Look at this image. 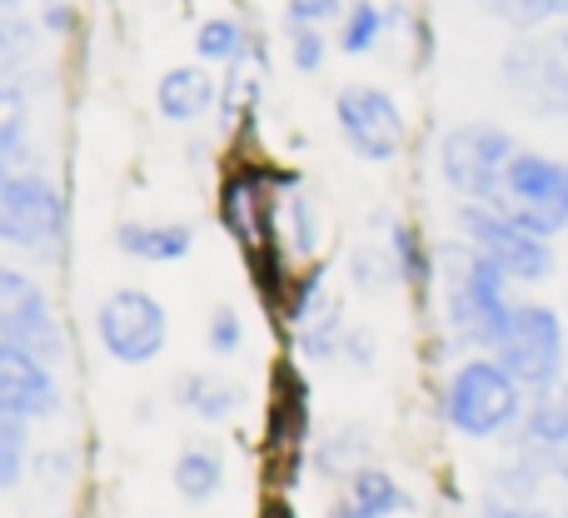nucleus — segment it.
<instances>
[{"label": "nucleus", "instance_id": "obj_23", "mask_svg": "<svg viewBox=\"0 0 568 518\" xmlns=\"http://www.w3.org/2000/svg\"><path fill=\"white\" fill-rule=\"evenodd\" d=\"M255 30L235 16H205L195 26V55L200 65H235L245 50H255Z\"/></svg>", "mask_w": 568, "mask_h": 518}, {"label": "nucleus", "instance_id": "obj_33", "mask_svg": "<svg viewBox=\"0 0 568 518\" xmlns=\"http://www.w3.org/2000/svg\"><path fill=\"white\" fill-rule=\"evenodd\" d=\"M40 294H45V290H40V284L30 280L26 270H16V264L0 260V324L16 319V314L26 309L30 299H40Z\"/></svg>", "mask_w": 568, "mask_h": 518}, {"label": "nucleus", "instance_id": "obj_36", "mask_svg": "<svg viewBox=\"0 0 568 518\" xmlns=\"http://www.w3.org/2000/svg\"><path fill=\"white\" fill-rule=\"evenodd\" d=\"M344 359H354L359 369H369V364H374V334L369 329H349V334H344Z\"/></svg>", "mask_w": 568, "mask_h": 518}, {"label": "nucleus", "instance_id": "obj_7", "mask_svg": "<svg viewBox=\"0 0 568 518\" xmlns=\"http://www.w3.org/2000/svg\"><path fill=\"white\" fill-rule=\"evenodd\" d=\"M454 230L464 245H474L484 260H494L514 284H544L559 270L554 240L524 230L519 220H509L499 205H459L454 210Z\"/></svg>", "mask_w": 568, "mask_h": 518}, {"label": "nucleus", "instance_id": "obj_16", "mask_svg": "<svg viewBox=\"0 0 568 518\" xmlns=\"http://www.w3.org/2000/svg\"><path fill=\"white\" fill-rule=\"evenodd\" d=\"M265 75H270V55L255 40V50H245L235 65H225V80H220V125L235 130L255 120L260 95H265Z\"/></svg>", "mask_w": 568, "mask_h": 518}, {"label": "nucleus", "instance_id": "obj_4", "mask_svg": "<svg viewBox=\"0 0 568 518\" xmlns=\"http://www.w3.org/2000/svg\"><path fill=\"white\" fill-rule=\"evenodd\" d=\"M494 359L514 374L529 394H544L568 379V324L554 304L544 299H519L504 324Z\"/></svg>", "mask_w": 568, "mask_h": 518}, {"label": "nucleus", "instance_id": "obj_30", "mask_svg": "<svg viewBox=\"0 0 568 518\" xmlns=\"http://www.w3.org/2000/svg\"><path fill=\"white\" fill-rule=\"evenodd\" d=\"M349 280L359 284L364 294H379L389 290V284H399V274H394V260H389V245H364L349 255Z\"/></svg>", "mask_w": 568, "mask_h": 518}, {"label": "nucleus", "instance_id": "obj_32", "mask_svg": "<svg viewBox=\"0 0 568 518\" xmlns=\"http://www.w3.org/2000/svg\"><path fill=\"white\" fill-rule=\"evenodd\" d=\"M349 0H284V26L290 30H324L344 20Z\"/></svg>", "mask_w": 568, "mask_h": 518}, {"label": "nucleus", "instance_id": "obj_9", "mask_svg": "<svg viewBox=\"0 0 568 518\" xmlns=\"http://www.w3.org/2000/svg\"><path fill=\"white\" fill-rule=\"evenodd\" d=\"M95 339L105 359L125 364V369H145L170 344V309L140 284H120L95 309Z\"/></svg>", "mask_w": 568, "mask_h": 518}, {"label": "nucleus", "instance_id": "obj_40", "mask_svg": "<svg viewBox=\"0 0 568 518\" xmlns=\"http://www.w3.org/2000/svg\"><path fill=\"white\" fill-rule=\"evenodd\" d=\"M459 518H489V514H484V509H474V514H459Z\"/></svg>", "mask_w": 568, "mask_h": 518}, {"label": "nucleus", "instance_id": "obj_10", "mask_svg": "<svg viewBox=\"0 0 568 518\" xmlns=\"http://www.w3.org/2000/svg\"><path fill=\"white\" fill-rule=\"evenodd\" d=\"M334 125H339V140L349 145V155L364 160V165L399 160L404 140H409L399 100L379 85H364V80H354V85H344L334 95Z\"/></svg>", "mask_w": 568, "mask_h": 518}, {"label": "nucleus", "instance_id": "obj_35", "mask_svg": "<svg viewBox=\"0 0 568 518\" xmlns=\"http://www.w3.org/2000/svg\"><path fill=\"white\" fill-rule=\"evenodd\" d=\"M40 26H45L50 35H70V30H75V10H70L65 0H45V10H40Z\"/></svg>", "mask_w": 568, "mask_h": 518}, {"label": "nucleus", "instance_id": "obj_11", "mask_svg": "<svg viewBox=\"0 0 568 518\" xmlns=\"http://www.w3.org/2000/svg\"><path fill=\"white\" fill-rule=\"evenodd\" d=\"M265 444H270V459H275L284 474H294L300 459L310 454V379L300 374L294 359H280L275 379H270Z\"/></svg>", "mask_w": 568, "mask_h": 518}, {"label": "nucleus", "instance_id": "obj_6", "mask_svg": "<svg viewBox=\"0 0 568 518\" xmlns=\"http://www.w3.org/2000/svg\"><path fill=\"white\" fill-rule=\"evenodd\" d=\"M494 205L544 240L568 235V160L524 145L504 170V190Z\"/></svg>", "mask_w": 568, "mask_h": 518}, {"label": "nucleus", "instance_id": "obj_19", "mask_svg": "<svg viewBox=\"0 0 568 518\" xmlns=\"http://www.w3.org/2000/svg\"><path fill=\"white\" fill-rule=\"evenodd\" d=\"M175 404L185 414H195V419H205V424H230L240 414V404H245V394H240V384L230 379V374L195 369V374H180Z\"/></svg>", "mask_w": 568, "mask_h": 518}, {"label": "nucleus", "instance_id": "obj_38", "mask_svg": "<svg viewBox=\"0 0 568 518\" xmlns=\"http://www.w3.org/2000/svg\"><path fill=\"white\" fill-rule=\"evenodd\" d=\"M260 518H300V514H294V504L284 499V494H270V499L260 504Z\"/></svg>", "mask_w": 568, "mask_h": 518}, {"label": "nucleus", "instance_id": "obj_34", "mask_svg": "<svg viewBox=\"0 0 568 518\" xmlns=\"http://www.w3.org/2000/svg\"><path fill=\"white\" fill-rule=\"evenodd\" d=\"M324 55H329L324 30H290V60H294V70H300V75L324 70Z\"/></svg>", "mask_w": 568, "mask_h": 518}, {"label": "nucleus", "instance_id": "obj_24", "mask_svg": "<svg viewBox=\"0 0 568 518\" xmlns=\"http://www.w3.org/2000/svg\"><path fill=\"white\" fill-rule=\"evenodd\" d=\"M26 140H30V100L20 80H0V175L26 165Z\"/></svg>", "mask_w": 568, "mask_h": 518}, {"label": "nucleus", "instance_id": "obj_17", "mask_svg": "<svg viewBox=\"0 0 568 518\" xmlns=\"http://www.w3.org/2000/svg\"><path fill=\"white\" fill-rule=\"evenodd\" d=\"M170 484H175V494L185 504H215L220 494H225V484H230V464H225V454L215 449V444H205V439H195V444H185V449L175 454V469H170Z\"/></svg>", "mask_w": 568, "mask_h": 518}, {"label": "nucleus", "instance_id": "obj_14", "mask_svg": "<svg viewBox=\"0 0 568 518\" xmlns=\"http://www.w3.org/2000/svg\"><path fill=\"white\" fill-rule=\"evenodd\" d=\"M155 110L170 125H195L210 110H220V80L210 75V65H170L155 85Z\"/></svg>", "mask_w": 568, "mask_h": 518}, {"label": "nucleus", "instance_id": "obj_2", "mask_svg": "<svg viewBox=\"0 0 568 518\" xmlns=\"http://www.w3.org/2000/svg\"><path fill=\"white\" fill-rule=\"evenodd\" d=\"M529 409V389L504 369L494 354H459L444 374L439 389V419L454 439L469 444H499L514 439Z\"/></svg>", "mask_w": 568, "mask_h": 518}, {"label": "nucleus", "instance_id": "obj_41", "mask_svg": "<svg viewBox=\"0 0 568 518\" xmlns=\"http://www.w3.org/2000/svg\"><path fill=\"white\" fill-rule=\"evenodd\" d=\"M559 40H564V50H568V26H564V30H559Z\"/></svg>", "mask_w": 568, "mask_h": 518}, {"label": "nucleus", "instance_id": "obj_29", "mask_svg": "<svg viewBox=\"0 0 568 518\" xmlns=\"http://www.w3.org/2000/svg\"><path fill=\"white\" fill-rule=\"evenodd\" d=\"M205 349L215 354V359H235V354L245 349V314H240L235 304H215V309H210Z\"/></svg>", "mask_w": 568, "mask_h": 518}, {"label": "nucleus", "instance_id": "obj_37", "mask_svg": "<svg viewBox=\"0 0 568 518\" xmlns=\"http://www.w3.org/2000/svg\"><path fill=\"white\" fill-rule=\"evenodd\" d=\"M484 514L489 518H554V509H539V504H504V499H489Z\"/></svg>", "mask_w": 568, "mask_h": 518}, {"label": "nucleus", "instance_id": "obj_21", "mask_svg": "<svg viewBox=\"0 0 568 518\" xmlns=\"http://www.w3.org/2000/svg\"><path fill=\"white\" fill-rule=\"evenodd\" d=\"M310 464L320 479L329 484H344L349 474H359L364 464H374V439L359 429V424H339L334 434L310 444Z\"/></svg>", "mask_w": 568, "mask_h": 518}, {"label": "nucleus", "instance_id": "obj_20", "mask_svg": "<svg viewBox=\"0 0 568 518\" xmlns=\"http://www.w3.org/2000/svg\"><path fill=\"white\" fill-rule=\"evenodd\" d=\"M509 444H519V449H568V379L544 394H529L524 424L514 429Z\"/></svg>", "mask_w": 568, "mask_h": 518}, {"label": "nucleus", "instance_id": "obj_42", "mask_svg": "<svg viewBox=\"0 0 568 518\" xmlns=\"http://www.w3.org/2000/svg\"><path fill=\"white\" fill-rule=\"evenodd\" d=\"M554 518H568V509H554Z\"/></svg>", "mask_w": 568, "mask_h": 518}, {"label": "nucleus", "instance_id": "obj_27", "mask_svg": "<svg viewBox=\"0 0 568 518\" xmlns=\"http://www.w3.org/2000/svg\"><path fill=\"white\" fill-rule=\"evenodd\" d=\"M384 30H389V10L374 6V0H349L339 20V50L344 55H369L384 40Z\"/></svg>", "mask_w": 568, "mask_h": 518}, {"label": "nucleus", "instance_id": "obj_8", "mask_svg": "<svg viewBox=\"0 0 568 518\" xmlns=\"http://www.w3.org/2000/svg\"><path fill=\"white\" fill-rule=\"evenodd\" d=\"M499 80L529 115L568 120V50L559 30L514 35L499 55Z\"/></svg>", "mask_w": 568, "mask_h": 518}, {"label": "nucleus", "instance_id": "obj_3", "mask_svg": "<svg viewBox=\"0 0 568 518\" xmlns=\"http://www.w3.org/2000/svg\"><path fill=\"white\" fill-rule=\"evenodd\" d=\"M519 135L499 120H459L439 135V180L459 205H494L504 190V170L519 155Z\"/></svg>", "mask_w": 568, "mask_h": 518}, {"label": "nucleus", "instance_id": "obj_28", "mask_svg": "<svg viewBox=\"0 0 568 518\" xmlns=\"http://www.w3.org/2000/svg\"><path fill=\"white\" fill-rule=\"evenodd\" d=\"M30 474V419L0 409V494L20 489Z\"/></svg>", "mask_w": 568, "mask_h": 518}, {"label": "nucleus", "instance_id": "obj_39", "mask_svg": "<svg viewBox=\"0 0 568 518\" xmlns=\"http://www.w3.org/2000/svg\"><path fill=\"white\" fill-rule=\"evenodd\" d=\"M20 6H26V0H0V10H20Z\"/></svg>", "mask_w": 568, "mask_h": 518}, {"label": "nucleus", "instance_id": "obj_1", "mask_svg": "<svg viewBox=\"0 0 568 518\" xmlns=\"http://www.w3.org/2000/svg\"><path fill=\"white\" fill-rule=\"evenodd\" d=\"M514 290H519V284L494 260H484L479 250L464 245V240H449V245L439 250V294H444V329H449L454 349L494 354L514 304H519Z\"/></svg>", "mask_w": 568, "mask_h": 518}, {"label": "nucleus", "instance_id": "obj_22", "mask_svg": "<svg viewBox=\"0 0 568 518\" xmlns=\"http://www.w3.org/2000/svg\"><path fill=\"white\" fill-rule=\"evenodd\" d=\"M489 20L509 26L514 35H534V30H564L568 26V0H469Z\"/></svg>", "mask_w": 568, "mask_h": 518}, {"label": "nucleus", "instance_id": "obj_12", "mask_svg": "<svg viewBox=\"0 0 568 518\" xmlns=\"http://www.w3.org/2000/svg\"><path fill=\"white\" fill-rule=\"evenodd\" d=\"M60 404H65V394H60L55 369L40 364V359H30L26 349L0 344V409L40 424V419H55Z\"/></svg>", "mask_w": 568, "mask_h": 518}, {"label": "nucleus", "instance_id": "obj_31", "mask_svg": "<svg viewBox=\"0 0 568 518\" xmlns=\"http://www.w3.org/2000/svg\"><path fill=\"white\" fill-rule=\"evenodd\" d=\"M30 55V26L20 10H0V80H16V70Z\"/></svg>", "mask_w": 568, "mask_h": 518}, {"label": "nucleus", "instance_id": "obj_13", "mask_svg": "<svg viewBox=\"0 0 568 518\" xmlns=\"http://www.w3.org/2000/svg\"><path fill=\"white\" fill-rule=\"evenodd\" d=\"M409 509H414V494L399 484V474L384 469V464H364L359 474H349L339 484L324 518H399Z\"/></svg>", "mask_w": 568, "mask_h": 518}, {"label": "nucleus", "instance_id": "obj_25", "mask_svg": "<svg viewBox=\"0 0 568 518\" xmlns=\"http://www.w3.org/2000/svg\"><path fill=\"white\" fill-rule=\"evenodd\" d=\"M549 489L554 484L544 479V469L524 449H509V459L489 474V499H504V504H539Z\"/></svg>", "mask_w": 568, "mask_h": 518}, {"label": "nucleus", "instance_id": "obj_15", "mask_svg": "<svg viewBox=\"0 0 568 518\" xmlns=\"http://www.w3.org/2000/svg\"><path fill=\"white\" fill-rule=\"evenodd\" d=\"M115 250L135 264H180L195 255V225H185V220H125L115 230Z\"/></svg>", "mask_w": 568, "mask_h": 518}, {"label": "nucleus", "instance_id": "obj_5", "mask_svg": "<svg viewBox=\"0 0 568 518\" xmlns=\"http://www.w3.org/2000/svg\"><path fill=\"white\" fill-rule=\"evenodd\" d=\"M70 230V205L60 185L36 165L0 175V245L20 255H55Z\"/></svg>", "mask_w": 568, "mask_h": 518}, {"label": "nucleus", "instance_id": "obj_26", "mask_svg": "<svg viewBox=\"0 0 568 518\" xmlns=\"http://www.w3.org/2000/svg\"><path fill=\"white\" fill-rule=\"evenodd\" d=\"M280 240H284V255L294 260H310L320 250V210H314L310 190L294 185L280 205Z\"/></svg>", "mask_w": 568, "mask_h": 518}, {"label": "nucleus", "instance_id": "obj_18", "mask_svg": "<svg viewBox=\"0 0 568 518\" xmlns=\"http://www.w3.org/2000/svg\"><path fill=\"white\" fill-rule=\"evenodd\" d=\"M384 245H389L394 274H399V284L414 294V299H424V294L439 284V250L424 240L419 225H409V220H394Z\"/></svg>", "mask_w": 568, "mask_h": 518}]
</instances>
